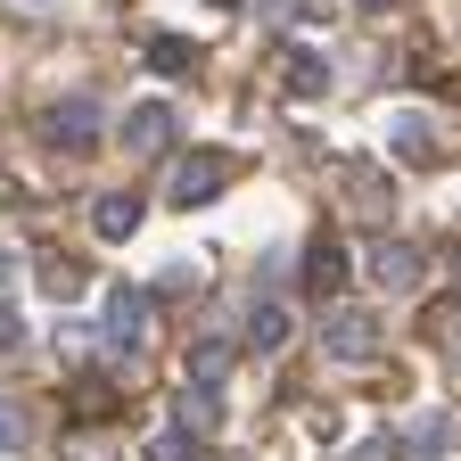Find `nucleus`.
I'll return each mask as SVG.
<instances>
[{
  "mask_svg": "<svg viewBox=\"0 0 461 461\" xmlns=\"http://www.w3.org/2000/svg\"><path fill=\"white\" fill-rule=\"evenodd\" d=\"M115 140H124L132 157H165V149H173V107H165V99H140L124 124H115Z\"/></svg>",
  "mask_w": 461,
  "mask_h": 461,
  "instance_id": "nucleus-7",
  "label": "nucleus"
},
{
  "mask_svg": "<svg viewBox=\"0 0 461 461\" xmlns=\"http://www.w3.org/2000/svg\"><path fill=\"white\" fill-rule=\"evenodd\" d=\"M387 453H395V437H363V445L346 453V461H387Z\"/></svg>",
  "mask_w": 461,
  "mask_h": 461,
  "instance_id": "nucleus-24",
  "label": "nucleus"
},
{
  "mask_svg": "<svg viewBox=\"0 0 461 461\" xmlns=\"http://www.w3.org/2000/svg\"><path fill=\"white\" fill-rule=\"evenodd\" d=\"M305 288H313L321 305L346 288V248H338V240H313V256H305Z\"/></svg>",
  "mask_w": 461,
  "mask_h": 461,
  "instance_id": "nucleus-13",
  "label": "nucleus"
},
{
  "mask_svg": "<svg viewBox=\"0 0 461 461\" xmlns=\"http://www.w3.org/2000/svg\"><path fill=\"white\" fill-rule=\"evenodd\" d=\"M41 132H50V149H67V157H83V149L99 140V99H91V91H75V99H58Z\"/></svg>",
  "mask_w": 461,
  "mask_h": 461,
  "instance_id": "nucleus-6",
  "label": "nucleus"
},
{
  "mask_svg": "<svg viewBox=\"0 0 461 461\" xmlns=\"http://www.w3.org/2000/svg\"><path fill=\"white\" fill-rule=\"evenodd\" d=\"M453 272H461V256H453Z\"/></svg>",
  "mask_w": 461,
  "mask_h": 461,
  "instance_id": "nucleus-28",
  "label": "nucleus"
},
{
  "mask_svg": "<svg viewBox=\"0 0 461 461\" xmlns=\"http://www.w3.org/2000/svg\"><path fill=\"white\" fill-rule=\"evenodd\" d=\"M403 453H412V461H453V420L445 412H420L412 429H403Z\"/></svg>",
  "mask_w": 461,
  "mask_h": 461,
  "instance_id": "nucleus-14",
  "label": "nucleus"
},
{
  "mask_svg": "<svg viewBox=\"0 0 461 461\" xmlns=\"http://www.w3.org/2000/svg\"><path fill=\"white\" fill-rule=\"evenodd\" d=\"M9 280H17V256H9V248H0V297H9Z\"/></svg>",
  "mask_w": 461,
  "mask_h": 461,
  "instance_id": "nucleus-25",
  "label": "nucleus"
},
{
  "mask_svg": "<svg viewBox=\"0 0 461 461\" xmlns=\"http://www.w3.org/2000/svg\"><path fill=\"white\" fill-rule=\"evenodd\" d=\"M321 346H330V363H371L379 346H387V330H379V313H371V305H338V297H330Z\"/></svg>",
  "mask_w": 461,
  "mask_h": 461,
  "instance_id": "nucleus-1",
  "label": "nucleus"
},
{
  "mask_svg": "<svg viewBox=\"0 0 461 461\" xmlns=\"http://www.w3.org/2000/svg\"><path fill=\"white\" fill-rule=\"evenodd\" d=\"M33 445H41V420H33V403L0 395V453H33Z\"/></svg>",
  "mask_w": 461,
  "mask_h": 461,
  "instance_id": "nucleus-15",
  "label": "nucleus"
},
{
  "mask_svg": "<svg viewBox=\"0 0 461 461\" xmlns=\"http://www.w3.org/2000/svg\"><path fill=\"white\" fill-rule=\"evenodd\" d=\"M288 330H297V321H288V305H280V297H256V305H248V338H240V346H256V355H280Z\"/></svg>",
  "mask_w": 461,
  "mask_h": 461,
  "instance_id": "nucleus-12",
  "label": "nucleus"
},
{
  "mask_svg": "<svg viewBox=\"0 0 461 461\" xmlns=\"http://www.w3.org/2000/svg\"><path fill=\"white\" fill-rule=\"evenodd\" d=\"M256 9H264V25H305L313 0H256Z\"/></svg>",
  "mask_w": 461,
  "mask_h": 461,
  "instance_id": "nucleus-22",
  "label": "nucleus"
},
{
  "mask_svg": "<svg viewBox=\"0 0 461 461\" xmlns=\"http://www.w3.org/2000/svg\"><path fill=\"white\" fill-rule=\"evenodd\" d=\"M363 272H371V288H379V297H412V288L429 280V256H420L412 240H379Z\"/></svg>",
  "mask_w": 461,
  "mask_h": 461,
  "instance_id": "nucleus-3",
  "label": "nucleus"
},
{
  "mask_svg": "<svg viewBox=\"0 0 461 461\" xmlns=\"http://www.w3.org/2000/svg\"><path fill=\"white\" fill-rule=\"evenodd\" d=\"M214 9H230V0H214Z\"/></svg>",
  "mask_w": 461,
  "mask_h": 461,
  "instance_id": "nucleus-27",
  "label": "nucleus"
},
{
  "mask_svg": "<svg viewBox=\"0 0 461 461\" xmlns=\"http://www.w3.org/2000/svg\"><path fill=\"white\" fill-rule=\"evenodd\" d=\"M149 461H198L190 429H165V437H149Z\"/></svg>",
  "mask_w": 461,
  "mask_h": 461,
  "instance_id": "nucleus-20",
  "label": "nucleus"
},
{
  "mask_svg": "<svg viewBox=\"0 0 461 461\" xmlns=\"http://www.w3.org/2000/svg\"><path fill=\"white\" fill-rule=\"evenodd\" d=\"M330 83H338V67H330L321 50H288L280 58V91L288 99H330Z\"/></svg>",
  "mask_w": 461,
  "mask_h": 461,
  "instance_id": "nucleus-8",
  "label": "nucleus"
},
{
  "mask_svg": "<svg viewBox=\"0 0 461 461\" xmlns=\"http://www.w3.org/2000/svg\"><path fill=\"white\" fill-rule=\"evenodd\" d=\"M190 288H206V264H190V256H182V264H165V272H157L149 297H190Z\"/></svg>",
  "mask_w": 461,
  "mask_h": 461,
  "instance_id": "nucleus-19",
  "label": "nucleus"
},
{
  "mask_svg": "<svg viewBox=\"0 0 461 461\" xmlns=\"http://www.w3.org/2000/svg\"><path fill=\"white\" fill-rule=\"evenodd\" d=\"M230 173H240V165H230L222 149H198V157H182V165H173L165 198H173V206H206V198H222V182H230Z\"/></svg>",
  "mask_w": 461,
  "mask_h": 461,
  "instance_id": "nucleus-2",
  "label": "nucleus"
},
{
  "mask_svg": "<svg viewBox=\"0 0 461 461\" xmlns=\"http://www.w3.org/2000/svg\"><path fill=\"white\" fill-rule=\"evenodd\" d=\"M173 429H190V437H214V429H222V395H214V379H190L182 395H173Z\"/></svg>",
  "mask_w": 461,
  "mask_h": 461,
  "instance_id": "nucleus-11",
  "label": "nucleus"
},
{
  "mask_svg": "<svg viewBox=\"0 0 461 461\" xmlns=\"http://www.w3.org/2000/svg\"><path fill=\"white\" fill-rule=\"evenodd\" d=\"M437 346H445V355H461V297L437 305Z\"/></svg>",
  "mask_w": 461,
  "mask_h": 461,
  "instance_id": "nucleus-21",
  "label": "nucleus"
},
{
  "mask_svg": "<svg viewBox=\"0 0 461 461\" xmlns=\"http://www.w3.org/2000/svg\"><path fill=\"white\" fill-rule=\"evenodd\" d=\"M149 67H157V75H190V67H198V41H182V33H149Z\"/></svg>",
  "mask_w": 461,
  "mask_h": 461,
  "instance_id": "nucleus-18",
  "label": "nucleus"
},
{
  "mask_svg": "<svg viewBox=\"0 0 461 461\" xmlns=\"http://www.w3.org/2000/svg\"><path fill=\"white\" fill-rule=\"evenodd\" d=\"M230 363H240V338H198V346H190V379H214V387H222Z\"/></svg>",
  "mask_w": 461,
  "mask_h": 461,
  "instance_id": "nucleus-17",
  "label": "nucleus"
},
{
  "mask_svg": "<svg viewBox=\"0 0 461 461\" xmlns=\"http://www.w3.org/2000/svg\"><path fill=\"white\" fill-rule=\"evenodd\" d=\"M387 149H395V165H445V140H437V124H429V115L420 107H395L387 115Z\"/></svg>",
  "mask_w": 461,
  "mask_h": 461,
  "instance_id": "nucleus-5",
  "label": "nucleus"
},
{
  "mask_svg": "<svg viewBox=\"0 0 461 461\" xmlns=\"http://www.w3.org/2000/svg\"><path fill=\"white\" fill-rule=\"evenodd\" d=\"M140 222H149V198H140V190H107V198L91 206V230H99V240H132Z\"/></svg>",
  "mask_w": 461,
  "mask_h": 461,
  "instance_id": "nucleus-10",
  "label": "nucleus"
},
{
  "mask_svg": "<svg viewBox=\"0 0 461 461\" xmlns=\"http://www.w3.org/2000/svg\"><path fill=\"white\" fill-rule=\"evenodd\" d=\"M355 9H387V0H355Z\"/></svg>",
  "mask_w": 461,
  "mask_h": 461,
  "instance_id": "nucleus-26",
  "label": "nucleus"
},
{
  "mask_svg": "<svg viewBox=\"0 0 461 461\" xmlns=\"http://www.w3.org/2000/svg\"><path fill=\"white\" fill-rule=\"evenodd\" d=\"M9 346H25V313H17L9 297H0V355H9Z\"/></svg>",
  "mask_w": 461,
  "mask_h": 461,
  "instance_id": "nucleus-23",
  "label": "nucleus"
},
{
  "mask_svg": "<svg viewBox=\"0 0 461 461\" xmlns=\"http://www.w3.org/2000/svg\"><path fill=\"white\" fill-rule=\"evenodd\" d=\"M149 288H107V321H99V338L115 346V355H140L149 346Z\"/></svg>",
  "mask_w": 461,
  "mask_h": 461,
  "instance_id": "nucleus-4",
  "label": "nucleus"
},
{
  "mask_svg": "<svg viewBox=\"0 0 461 461\" xmlns=\"http://www.w3.org/2000/svg\"><path fill=\"white\" fill-rule=\"evenodd\" d=\"M83 288H91V264H75V256H50V264H41V297H58V305H75Z\"/></svg>",
  "mask_w": 461,
  "mask_h": 461,
  "instance_id": "nucleus-16",
  "label": "nucleus"
},
{
  "mask_svg": "<svg viewBox=\"0 0 461 461\" xmlns=\"http://www.w3.org/2000/svg\"><path fill=\"white\" fill-rule=\"evenodd\" d=\"M338 182H346V206H355L363 222H379V214L395 206V182H387L379 165H338Z\"/></svg>",
  "mask_w": 461,
  "mask_h": 461,
  "instance_id": "nucleus-9",
  "label": "nucleus"
}]
</instances>
